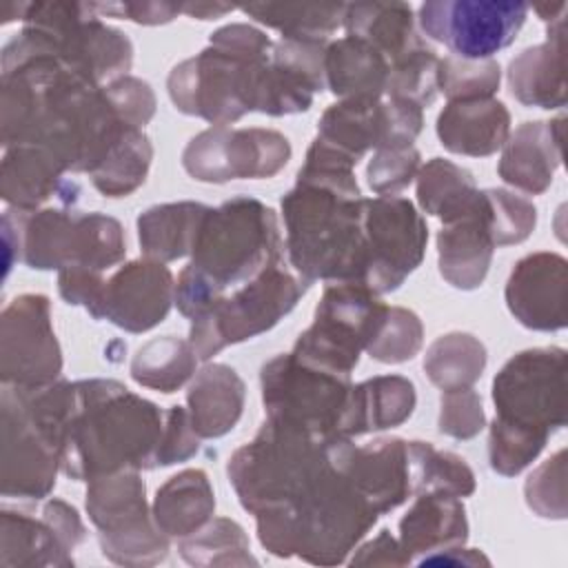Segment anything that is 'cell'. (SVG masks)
<instances>
[{
    "mask_svg": "<svg viewBox=\"0 0 568 568\" xmlns=\"http://www.w3.org/2000/svg\"><path fill=\"white\" fill-rule=\"evenodd\" d=\"M64 166L42 146H9L2 160L0 195L16 211H38L40 204L55 197L62 206H73L80 186L62 178Z\"/></svg>",
    "mask_w": 568,
    "mask_h": 568,
    "instance_id": "obj_20",
    "label": "cell"
},
{
    "mask_svg": "<svg viewBox=\"0 0 568 568\" xmlns=\"http://www.w3.org/2000/svg\"><path fill=\"white\" fill-rule=\"evenodd\" d=\"M84 539V526L73 506L51 499L42 517L2 510V566H69L71 550Z\"/></svg>",
    "mask_w": 568,
    "mask_h": 568,
    "instance_id": "obj_18",
    "label": "cell"
},
{
    "mask_svg": "<svg viewBox=\"0 0 568 568\" xmlns=\"http://www.w3.org/2000/svg\"><path fill=\"white\" fill-rule=\"evenodd\" d=\"M419 173V151L415 146L377 149L368 162L366 180L377 195L404 191Z\"/></svg>",
    "mask_w": 568,
    "mask_h": 568,
    "instance_id": "obj_46",
    "label": "cell"
},
{
    "mask_svg": "<svg viewBox=\"0 0 568 568\" xmlns=\"http://www.w3.org/2000/svg\"><path fill=\"white\" fill-rule=\"evenodd\" d=\"M346 36L359 38L375 47L388 64L424 44L415 33L413 9L406 2H353L344 9L342 20Z\"/></svg>",
    "mask_w": 568,
    "mask_h": 568,
    "instance_id": "obj_29",
    "label": "cell"
},
{
    "mask_svg": "<svg viewBox=\"0 0 568 568\" xmlns=\"http://www.w3.org/2000/svg\"><path fill=\"white\" fill-rule=\"evenodd\" d=\"M351 564H395V566H404L410 564L399 546L397 539L390 537L388 530H382L373 541H368L366 546L359 548V555H355L351 559Z\"/></svg>",
    "mask_w": 568,
    "mask_h": 568,
    "instance_id": "obj_51",
    "label": "cell"
},
{
    "mask_svg": "<svg viewBox=\"0 0 568 568\" xmlns=\"http://www.w3.org/2000/svg\"><path fill=\"white\" fill-rule=\"evenodd\" d=\"M335 439L268 417L229 459V481L244 510L260 515L293 501L331 466Z\"/></svg>",
    "mask_w": 568,
    "mask_h": 568,
    "instance_id": "obj_5",
    "label": "cell"
},
{
    "mask_svg": "<svg viewBox=\"0 0 568 568\" xmlns=\"http://www.w3.org/2000/svg\"><path fill=\"white\" fill-rule=\"evenodd\" d=\"M62 353L51 326L49 300L27 293L2 311L0 377L2 386L38 388L58 382Z\"/></svg>",
    "mask_w": 568,
    "mask_h": 568,
    "instance_id": "obj_16",
    "label": "cell"
},
{
    "mask_svg": "<svg viewBox=\"0 0 568 568\" xmlns=\"http://www.w3.org/2000/svg\"><path fill=\"white\" fill-rule=\"evenodd\" d=\"M566 288V260L559 253H532L515 264L506 284V304L526 328L559 331L568 322Z\"/></svg>",
    "mask_w": 568,
    "mask_h": 568,
    "instance_id": "obj_19",
    "label": "cell"
},
{
    "mask_svg": "<svg viewBox=\"0 0 568 568\" xmlns=\"http://www.w3.org/2000/svg\"><path fill=\"white\" fill-rule=\"evenodd\" d=\"M501 69L495 60H464L448 55L439 60L437 87L444 91L448 102L453 100H479L493 98L499 89Z\"/></svg>",
    "mask_w": 568,
    "mask_h": 568,
    "instance_id": "obj_42",
    "label": "cell"
},
{
    "mask_svg": "<svg viewBox=\"0 0 568 568\" xmlns=\"http://www.w3.org/2000/svg\"><path fill=\"white\" fill-rule=\"evenodd\" d=\"M73 384L2 386V495L42 499L55 486Z\"/></svg>",
    "mask_w": 568,
    "mask_h": 568,
    "instance_id": "obj_4",
    "label": "cell"
},
{
    "mask_svg": "<svg viewBox=\"0 0 568 568\" xmlns=\"http://www.w3.org/2000/svg\"><path fill=\"white\" fill-rule=\"evenodd\" d=\"M275 211L253 197H233L211 209L197 233L191 262L175 284V304L191 322L217 300L248 284L282 260Z\"/></svg>",
    "mask_w": 568,
    "mask_h": 568,
    "instance_id": "obj_3",
    "label": "cell"
},
{
    "mask_svg": "<svg viewBox=\"0 0 568 568\" xmlns=\"http://www.w3.org/2000/svg\"><path fill=\"white\" fill-rule=\"evenodd\" d=\"M144 490L138 470H120L89 481L87 513L98 528L104 557L115 564L144 566L166 557V535L149 517Z\"/></svg>",
    "mask_w": 568,
    "mask_h": 568,
    "instance_id": "obj_12",
    "label": "cell"
},
{
    "mask_svg": "<svg viewBox=\"0 0 568 568\" xmlns=\"http://www.w3.org/2000/svg\"><path fill=\"white\" fill-rule=\"evenodd\" d=\"M486 348L468 333H448L437 337L424 357L428 379L442 390L470 388L484 373Z\"/></svg>",
    "mask_w": 568,
    "mask_h": 568,
    "instance_id": "obj_38",
    "label": "cell"
},
{
    "mask_svg": "<svg viewBox=\"0 0 568 568\" xmlns=\"http://www.w3.org/2000/svg\"><path fill=\"white\" fill-rule=\"evenodd\" d=\"M164 413L115 379L73 382L60 468L75 481L155 468Z\"/></svg>",
    "mask_w": 568,
    "mask_h": 568,
    "instance_id": "obj_2",
    "label": "cell"
},
{
    "mask_svg": "<svg viewBox=\"0 0 568 568\" xmlns=\"http://www.w3.org/2000/svg\"><path fill=\"white\" fill-rule=\"evenodd\" d=\"M510 133L508 109L493 98L453 100L437 118V135L450 153L484 158L504 146Z\"/></svg>",
    "mask_w": 568,
    "mask_h": 568,
    "instance_id": "obj_23",
    "label": "cell"
},
{
    "mask_svg": "<svg viewBox=\"0 0 568 568\" xmlns=\"http://www.w3.org/2000/svg\"><path fill=\"white\" fill-rule=\"evenodd\" d=\"M466 537L464 504L448 493H422L399 521V546L408 561L413 555L457 548Z\"/></svg>",
    "mask_w": 568,
    "mask_h": 568,
    "instance_id": "obj_26",
    "label": "cell"
},
{
    "mask_svg": "<svg viewBox=\"0 0 568 568\" xmlns=\"http://www.w3.org/2000/svg\"><path fill=\"white\" fill-rule=\"evenodd\" d=\"M311 282L293 275L284 262L271 264L248 284L231 291L217 300L202 317L191 322L189 342L200 359H211L229 344L251 339L273 328L297 300L306 293Z\"/></svg>",
    "mask_w": 568,
    "mask_h": 568,
    "instance_id": "obj_8",
    "label": "cell"
},
{
    "mask_svg": "<svg viewBox=\"0 0 568 568\" xmlns=\"http://www.w3.org/2000/svg\"><path fill=\"white\" fill-rule=\"evenodd\" d=\"M386 308L371 288L355 282H333L315 308L313 324L297 337L291 355L304 364L351 377Z\"/></svg>",
    "mask_w": 568,
    "mask_h": 568,
    "instance_id": "obj_10",
    "label": "cell"
},
{
    "mask_svg": "<svg viewBox=\"0 0 568 568\" xmlns=\"http://www.w3.org/2000/svg\"><path fill=\"white\" fill-rule=\"evenodd\" d=\"M291 266L306 282L362 275V195L353 169L306 160L282 197Z\"/></svg>",
    "mask_w": 568,
    "mask_h": 568,
    "instance_id": "obj_1",
    "label": "cell"
},
{
    "mask_svg": "<svg viewBox=\"0 0 568 568\" xmlns=\"http://www.w3.org/2000/svg\"><path fill=\"white\" fill-rule=\"evenodd\" d=\"M195 351L189 339L155 337L138 348L131 359V377L146 388L175 393L195 373Z\"/></svg>",
    "mask_w": 568,
    "mask_h": 568,
    "instance_id": "obj_36",
    "label": "cell"
},
{
    "mask_svg": "<svg viewBox=\"0 0 568 568\" xmlns=\"http://www.w3.org/2000/svg\"><path fill=\"white\" fill-rule=\"evenodd\" d=\"M291 160L288 140L273 129L211 126L186 144L184 171L200 182L273 178Z\"/></svg>",
    "mask_w": 568,
    "mask_h": 568,
    "instance_id": "obj_15",
    "label": "cell"
},
{
    "mask_svg": "<svg viewBox=\"0 0 568 568\" xmlns=\"http://www.w3.org/2000/svg\"><path fill=\"white\" fill-rule=\"evenodd\" d=\"M215 510V495L204 470L189 468L158 488L153 519L166 537H189L200 530Z\"/></svg>",
    "mask_w": 568,
    "mask_h": 568,
    "instance_id": "obj_32",
    "label": "cell"
},
{
    "mask_svg": "<svg viewBox=\"0 0 568 568\" xmlns=\"http://www.w3.org/2000/svg\"><path fill=\"white\" fill-rule=\"evenodd\" d=\"M153 160V146L142 129L129 126L109 146L100 164L89 173L93 186L106 197H124L144 184Z\"/></svg>",
    "mask_w": 568,
    "mask_h": 568,
    "instance_id": "obj_35",
    "label": "cell"
},
{
    "mask_svg": "<svg viewBox=\"0 0 568 568\" xmlns=\"http://www.w3.org/2000/svg\"><path fill=\"white\" fill-rule=\"evenodd\" d=\"M175 302L171 271L155 260H135L115 271L102 286L93 320H109L129 333L158 326Z\"/></svg>",
    "mask_w": 568,
    "mask_h": 568,
    "instance_id": "obj_17",
    "label": "cell"
},
{
    "mask_svg": "<svg viewBox=\"0 0 568 568\" xmlns=\"http://www.w3.org/2000/svg\"><path fill=\"white\" fill-rule=\"evenodd\" d=\"M104 93L118 113V118L131 126L142 129L155 113V95L149 87V82L133 78V75H122L115 78L113 82L104 84Z\"/></svg>",
    "mask_w": 568,
    "mask_h": 568,
    "instance_id": "obj_48",
    "label": "cell"
},
{
    "mask_svg": "<svg viewBox=\"0 0 568 568\" xmlns=\"http://www.w3.org/2000/svg\"><path fill=\"white\" fill-rule=\"evenodd\" d=\"M493 251L495 244L488 229V202L484 193L477 211L442 226L437 235L439 273L450 286L473 291L481 286Z\"/></svg>",
    "mask_w": 568,
    "mask_h": 568,
    "instance_id": "obj_22",
    "label": "cell"
},
{
    "mask_svg": "<svg viewBox=\"0 0 568 568\" xmlns=\"http://www.w3.org/2000/svg\"><path fill=\"white\" fill-rule=\"evenodd\" d=\"M486 415L481 399L473 388L444 390L439 410V430L455 439H470L484 428Z\"/></svg>",
    "mask_w": 568,
    "mask_h": 568,
    "instance_id": "obj_47",
    "label": "cell"
},
{
    "mask_svg": "<svg viewBox=\"0 0 568 568\" xmlns=\"http://www.w3.org/2000/svg\"><path fill=\"white\" fill-rule=\"evenodd\" d=\"M186 404L197 437H222L242 417L244 382L231 366L209 364L191 382Z\"/></svg>",
    "mask_w": 568,
    "mask_h": 568,
    "instance_id": "obj_27",
    "label": "cell"
},
{
    "mask_svg": "<svg viewBox=\"0 0 568 568\" xmlns=\"http://www.w3.org/2000/svg\"><path fill=\"white\" fill-rule=\"evenodd\" d=\"M180 555L189 564L197 566H224V564H255L248 555V539L231 519L217 517L209 526L195 530L180 544Z\"/></svg>",
    "mask_w": 568,
    "mask_h": 568,
    "instance_id": "obj_39",
    "label": "cell"
},
{
    "mask_svg": "<svg viewBox=\"0 0 568 568\" xmlns=\"http://www.w3.org/2000/svg\"><path fill=\"white\" fill-rule=\"evenodd\" d=\"M437 73H439V58L424 42L390 64L384 98L413 102L417 106H428L433 104L439 91Z\"/></svg>",
    "mask_w": 568,
    "mask_h": 568,
    "instance_id": "obj_40",
    "label": "cell"
},
{
    "mask_svg": "<svg viewBox=\"0 0 568 568\" xmlns=\"http://www.w3.org/2000/svg\"><path fill=\"white\" fill-rule=\"evenodd\" d=\"M417 395L410 379L402 375H379L353 386L346 437L386 430L404 424L415 408Z\"/></svg>",
    "mask_w": 568,
    "mask_h": 568,
    "instance_id": "obj_30",
    "label": "cell"
},
{
    "mask_svg": "<svg viewBox=\"0 0 568 568\" xmlns=\"http://www.w3.org/2000/svg\"><path fill=\"white\" fill-rule=\"evenodd\" d=\"M528 4L508 0H433L419 7L422 31L455 58L488 60L515 42Z\"/></svg>",
    "mask_w": 568,
    "mask_h": 568,
    "instance_id": "obj_14",
    "label": "cell"
},
{
    "mask_svg": "<svg viewBox=\"0 0 568 568\" xmlns=\"http://www.w3.org/2000/svg\"><path fill=\"white\" fill-rule=\"evenodd\" d=\"M95 13L102 16H115V18H126L138 24H166L178 13H182V4H171V2H93Z\"/></svg>",
    "mask_w": 568,
    "mask_h": 568,
    "instance_id": "obj_50",
    "label": "cell"
},
{
    "mask_svg": "<svg viewBox=\"0 0 568 568\" xmlns=\"http://www.w3.org/2000/svg\"><path fill=\"white\" fill-rule=\"evenodd\" d=\"M346 4L342 2H255L242 7L253 20L277 29L288 40L326 42L342 24Z\"/></svg>",
    "mask_w": 568,
    "mask_h": 568,
    "instance_id": "obj_34",
    "label": "cell"
},
{
    "mask_svg": "<svg viewBox=\"0 0 568 568\" xmlns=\"http://www.w3.org/2000/svg\"><path fill=\"white\" fill-rule=\"evenodd\" d=\"M197 448L200 437L193 430L189 410L182 406H171L169 410H164V428L155 453V468L186 462L197 453Z\"/></svg>",
    "mask_w": 568,
    "mask_h": 568,
    "instance_id": "obj_49",
    "label": "cell"
},
{
    "mask_svg": "<svg viewBox=\"0 0 568 568\" xmlns=\"http://www.w3.org/2000/svg\"><path fill=\"white\" fill-rule=\"evenodd\" d=\"M546 442L548 439L541 435H535L515 426H506L493 419L490 437H488L490 468L504 477H515L537 459Z\"/></svg>",
    "mask_w": 568,
    "mask_h": 568,
    "instance_id": "obj_44",
    "label": "cell"
},
{
    "mask_svg": "<svg viewBox=\"0 0 568 568\" xmlns=\"http://www.w3.org/2000/svg\"><path fill=\"white\" fill-rule=\"evenodd\" d=\"M390 64L368 42L344 36L326 47L324 78L331 93L348 98L379 100L386 93Z\"/></svg>",
    "mask_w": 568,
    "mask_h": 568,
    "instance_id": "obj_28",
    "label": "cell"
},
{
    "mask_svg": "<svg viewBox=\"0 0 568 568\" xmlns=\"http://www.w3.org/2000/svg\"><path fill=\"white\" fill-rule=\"evenodd\" d=\"M209 211L211 206L200 202H173L146 209L138 217L142 253L155 262H171L191 255Z\"/></svg>",
    "mask_w": 568,
    "mask_h": 568,
    "instance_id": "obj_31",
    "label": "cell"
},
{
    "mask_svg": "<svg viewBox=\"0 0 568 568\" xmlns=\"http://www.w3.org/2000/svg\"><path fill=\"white\" fill-rule=\"evenodd\" d=\"M231 11H233L231 4H211V2L182 4V13H186L189 18H197V20H215V18H222L224 13H231Z\"/></svg>",
    "mask_w": 568,
    "mask_h": 568,
    "instance_id": "obj_53",
    "label": "cell"
},
{
    "mask_svg": "<svg viewBox=\"0 0 568 568\" xmlns=\"http://www.w3.org/2000/svg\"><path fill=\"white\" fill-rule=\"evenodd\" d=\"M20 20L49 53L95 87L131 69V40L104 24L93 2H24Z\"/></svg>",
    "mask_w": 568,
    "mask_h": 568,
    "instance_id": "obj_6",
    "label": "cell"
},
{
    "mask_svg": "<svg viewBox=\"0 0 568 568\" xmlns=\"http://www.w3.org/2000/svg\"><path fill=\"white\" fill-rule=\"evenodd\" d=\"M564 118L550 122H524L504 142L499 178L530 195L544 193L561 164Z\"/></svg>",
    "mask_w": 568,
    "mask_h": 568,
    "instance_id": "obj_21",
    "label": "cell"
},
{
    "mask_svg": "<svg viewBox=\"0 0 568 568\" xmlns=\"http://www.w3.org/2000/svg\"><path fill=\"white\" fill-rule=\"evenodd\" d=\"M271 53L242 55L209 44L173 67L166 80L169 98L178 111L197 115L213 126L237 122L248 111H257L262 73Z\"/></svg>",
    "mask_w": 568,
    "mask_h": 568,
    "instance_id": "obj_7",
    "label": "cell"
},
{
    "mask_svg": "<svg viewBox=\"0 0 568 568\" xmlns=\"http://www.w3.org/2000/svg\"><path fill=\"white\" fill-rule=\"evenodd\" d=\"M488 202V229L495 246H508L524 242L537 222V209L532 202L504 191V189H486Z\"/></svg>",
    "mask_w": 568,
    "mask_h": 568,
    "instance_id": "obj_43",
    "label": "cell"
},
{
    "mask_svg": "<svg viewBox=\"0 0 568 568\" xmlns=\"http://www.w3.org/2000/svg\"><path fill=\"white\" fill-rule=\"evenodd\" d=\"M262 402L271 419L288 422L324 437H346L353 384L348 375L300 362L291 353L262 366Z\"/></svg>",
    "mask_w": 568,
    "mask_h": 568,
    "instance_id": "obj_9",
    "label": "cell"
},
{
    "mask_svg": "<svg viewBox=\"0 0 568 568\" xmlns=\"http://www.w3.org/2000/svg\"><path fill=\"white\" fill-rule=\"evenodd\" d=\"M417 200L428 215L448 224L477 211L484 191L475 186V180L466 169L450 160L433 158L417 173Z\"/></svg>",
    "mask_w": 568,
    "mask_h": 568,
    "instance_id": "obj_33",
    "label": "cell"
},
{
    "mask_svg": "<svg viewBox=\"0 0 568 568\" xmlns=\"http://www.w3.org/2000/svg\"><path fill=\"white\" fill-rule=\"evenodd\" d=\"M410 493H448L468 497L475 493L470 466L455 453L439 450L428 442H406Z\"/></svg>",
    "mask_w": 568,
    "mask_h": 568,
    "instance_id": "obj_37",
    "label": "cell"
},
{
    "mask_svg": "<svg viewBox=\"0 0 568 568\" xmlns=\"http://www.w3.org/2000/svg\"><path fill=\"white\" fill-rule=\"evenodd\" d=\"M526 504L539 517H566V448L557 450L537 470L530 473L524 486Z\"/></svg>",
    "mask_w": 568,
    "mask_h": 568,
    "instance_id": "obj_45",
    "label": "cell"
},
{
    "mask_svg": "<svg viewBox=\"0 0 568 568\" xmlns=\"http://www.w3.org/2000/svg\"><path fill=\"white\" fill-rule=\"evenodd\" d=\"M422 337L424 328L413 311L388 306L377 333L364 351L382 364H402L419 353Z\"/></svg>",
    "mask_w": 568,
    "mask_h": 568,
    "instance_id": "obj_41",
    "label": "cell"
},
{
    "mask_svg": "<svg viewBox=\"0 0 568 568\" xmlns=\"http://www.w3.org/2000/svg\"><path fill=\"white\" fill-rule=\"evenodd\" d=\"M495 419L541 437L566 424V351L528 348L513 355L493 382Z\"/></svg>",
    "mask_w": 568,
    "mask_h": 568,
    "instance_id": "obj_11",
    "label": "cell"
},
{
    "mask_svg": "<svg viewBox=\"0 0 568 568\" xmlns=\"http://www.w3.org/2000/svg\"><path fill=\"white\" fill-rule=\"evenodd\" d=\"M422 566L426 564H444V566H475V564H488V559L481 552L475 550H462L457 548H448V550H439L433 555H426L424 559H419Z\"/></svg>",
    "mask_w": 568,
    "mask_h": 568,
    "instance_id": "obj_52",
    "label": "cell"
},
{
    "mask_svg": "<svg viewBox=\"0 0 568 568\" xmlns=\"http://www.w3.org/2000/svg\"><path fill=\"white\" fill-rule=\"evenodd\" d=\"M348 470L359 493L379 515L397 508L410 495L408 453L399 437L375 439L364 446L353 444Z\"/></svg>",
    "mask_w": 568,
    "mask_h": 568,
    "instance_id": "obj_24",
    "label": "cell"
},
{
    "mask_svg": "<svg viewBox=\"0 0 568 568\" xmlns=\"http://www.w3.org/2000/svg\"><path fill=\"white\" fill-rule=\"evenodd\" d=\"M513 95L526 106L559 109L566 104L564 18L548 24V40L524 49L508 67Z\"/></svg>",
    "mask_w": 568,
    "mask_h": 568,
    "instance_id": "obj_25",
    "label": "cell"
},
{
    "mask_svg": "<svg viewBox=\"0 0 568 568\" xmlns=\"http://www.w3.org/2000/svg\"><path fill=\"white\" fill-rule=\"evenodd\" d=\"M428 229L415 206L397 195L362 197V275L373 293L395 291L426 251Z\"/></svg>",
    "mask_w": 568,
    "mask_h": 568,
    "instance_id": "obj_13",
    "label": "cell"
}]
</instances>
